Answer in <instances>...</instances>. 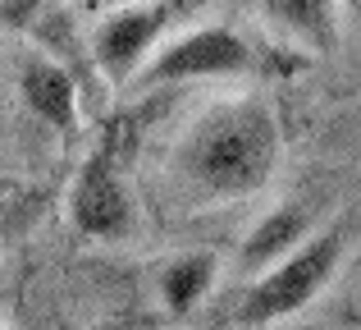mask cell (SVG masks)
<instances>
[{
	"label": "cell",
	"instance_id": "6da1fadb",
	"mask_svg": "<svg viewBox=\"0 0 361 330\" xmlns=\"http://www.w3.org/2000/svg\"><path fill=\"white\" fill-rule=\"evenodd\" d=\"M283 156L279 115L261 97L206 106L174 147V175L197 202H243L270 188Z\"/></svg>",
	"mask_w": 361,
	"mask_h": 330
},
{
	"label": "cell",
	"instance_id": "7a4b0ae2",
	"mask_svg": "<svg viewBox=\"0 0 361 330\" xmlns=\"http://www.w3.org/2000/svg\"><path fill=\"white\" fill-rule=\"evenodd\" d=\"M343 257H348V225L311 230L288 257H279L270 271L252 276V285L243 289L229 322L233 326H274V322L298 317L302 307H311L325 294V285L338 276Z\"/></svg>",
	"mask_w": 361,
	"mask_h": 330
},
{
	"label": "cell",
	"instance_id": "3957f363",
	"mask_svg": "<svg viewBox=\"0 0 361 330\" xmlns=\"http://www.w3.org/2000/svg\"><path fill=\"white\" fill-rule=\"evenodd\" d=\"M252 69H256V51L238 28L206 23L160 42L133 83L151 92V88H178V83H206V78H247Z\"/></svg>",
	"mask_w": 361,
	"mask_h": 330
},
{
	"label": "cell",
	"instance_id": "277c9868",
	"mask_svg": "<svg viewBox=\"0 0 361 330\" xmlns=\"http://www.w3.org/2000/svg\"><path fill=\"white\" fill-rule=\"evenodd\" d=\"M188 0H128V5L101 9L97 28H92V60L115 88L137 78V69L151 60L160 37L174 28L178 9Z\"/></svg>",
	"mask_w": 361,
	"mask_h": 330
},
{
	"label": "cell",
	"instance_id": "5b68a950",
	"mask_svg": "<svg viewBox=\"0 0 361 330\" xmlns=\"http://www.w3.org/2000/svg\"><path fill=\"white\" fill-rule=\"evenodd\" d=\"M69 220L92 243H123L137 234V202L110 147H97L69 184Z\"/></svg>",
	"mask_w": 361,
	"mask_h": 330
},
{
	"label": "cell",
	"instance_id": "8992f818",
	"mask_svg": "<svg viewBox=\"0 0 361 330\" xmlns=\"http://www.w3.org/2000/svg\"><path fill=\"white\" fill-rule=\"evenodd\" d=\"M18 97L37 124L55 129V134L78 129V83L64 64L46 60V55H27L18 64Z\"/></svg>",
	"mask_w": 361,
	"mask_h": 330
},
{
	"label": "cell",
	"instance_id": "52a82bcc",
	"mask_svg": "<svg viewBox=\"0 0 361 330\" xmlns=\"http://www.w3.org/2000/svg\"><path fill=\"white\" fill-rule=\"evenodd\" d=\"M311 230H316V220H311V211L302 202H283V206H274V211H265L261 220L243 234V243H238L243 276H261V271H270L274 261L288 257Z\"/></svg>",
	"mask_w": 361,
	"mask_h": 330
},
{
	"label": "cell",
	"instance_id": "ba28073f",
	"mask_svg": "<svg viewBox=\"0 0 361 330\" xmlns=\"http://www.w3.org/2000/svg\"><path fill=\"white\" fill-rule=\"evenodd\" d=\"M256 9L270 28L311 51L338 46V0H256Z\"/></svg>",
	"mask_w": 361,
	"mask_h": 330
},
{
	"label": "cell",
	"instance_id": "9c48e42d",
	"mask_svg": "<svg viewBox=\"0 0 361 330\" xmlns=\"http://www.w3.org/2000/svg\"><path fill=\"white\" fill-rule=\"evenodd\" d=\"M215 276H220V257H215V252H206V248L169 257L165 266H160V285H156L165 312L188 317L192 307H202L206 294L215 289Z\"/></svg>",
	"mask_w": 361,
	"mask_h": 330
},
{
	"label": "cell",
	"instance_id": "30bf717a",
	"mask_svg": "<svg viewBox=\"0 0 361 330\" xmlns=\"http://www.w3.org/2000/svg\"><path fill=\"white\" fill-rule=\"evenodd\" d=\"M46 5H55V0H5V5H0V18H5L9 28H27Z\"/></svg>",
	"mask_w": 361,
	"mask_h": 330
},
{
	"label": "cell",
	"instance_id": "8fae6325",
	"mask_svg": "<svg viewBox=\"0 0 361 330\" xmlns=\"http://www.w3.org/2000/svg\"><path fill=\"white\" fill-rule=\"evenodd\" d=\"M115 5H128V0H78L82 14H101V9H115Z\"/></svg>",
	"mask_w": 361,
	"mask_h": 330
},
{
	"label": "cell",
	"instance_id": "7c38bea8",
	"mask_svg": "<svg viewBox=\"0 0 361 330\" xmlns=\"http://www.w3.org/2000/svg\"><path fill=\"white\" fill-rule=\"evenodd\" d=\"M338 5H343V14L353 18V23L361 28V0H338Z\"/></svg>",
	"mask_w": 361,
	"mask_h": 330
},
{
	"label": "cell",
	"instance_id": "4fadbf2b",
	"mask_svg": "<svg viewBox=\"0 0 361 330\" xmlns=\"http://www.w3.org/2000/svg\"><path fill=\"white\" fill-rule=\"evenodd\" d=\"M0 5H5V0H0Z\"/></svg>",
	"mask_w": 361,
	"mask_h": 330
}]
</instances>
